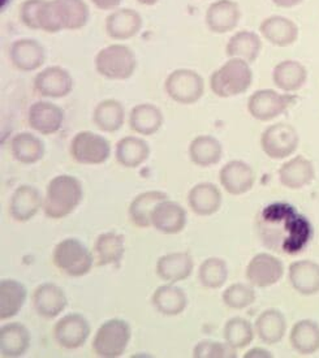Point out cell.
<instances>
[{"label":"cell","instance_id":"cell-27","mask_svg":"<svg viewBox=\"0 0 319 358\" xmlns=\"http://www.w3.org/2000/svg\"><path fill=\"white\" fill-rule=\"evenodd\" d=\"M272 81L284 93H295L306 84L308 69L297 60H283L274 68Z\"/></svg>","mask_w":319,"mask_h":358},{"label":"cell","instance_id":"cell-30","mask_svg":"<svg viewBox=\"0 0 319 358\" xmlns=\"http://www.w3.org/2000/svg\"><path fill=\"white\" fill-rule=\"evenodd\" d=\"M190 161L198 167H211L218 164L223 157V146L218 138L210 134H202L189 143Z\"/></svg>","mask_w":319,"mask_h":358},{"label":"cell","instance_id":"cell-4","mask_svg":"<svg viewBox=\"0 0 319 358\" xmlns=\"http://www.w3.org/2000/svg\"><path fill=\"white\" fill-rule=\"evenodd\" d=\"M97 73L115 81L131 78L137 68L134 51L127 45L113 43L99 50L94 60Z\"/></svg>","mask_w":319,"mask_h":358},{"label":"cell","instance_id":"cell-17","mask_svg":"<svg viewBox=\"0 0 319 358\" xmlns=\"http://www.w3.org/2000/svg\"><path fill=\"white\" fill-rule=\"evenodd\" d=\"M219 181L227 193L232 196H241L253 188L255 175L248 163L231 161L222 167L219 172Z\"/></svg>","mask_w":319,"mask_h":358},{"label":"cell","instance_id":"cell-22","mask_svg":"<svg viewBox=\"0 0 319 358\" xmlns=\"http://www.w3.org/2000/svg\"><path fill=\"white\" fill-rule=\"evenodd\" d=\"M194 261L187 252H175L162 255L155 264V271L163 282L178 283L188 279L193 273Z\"/></svg>","mask_w":319,"mask_h":358},{"label":"cell","instance_id":"cell-7","mask_svg":"<svg viewBox=\"0 0 319 358\" xmlns=\"http://www.w3.org/2000/svg\"><path fill=\"white\" fill-rule=\"evenodd\" d=\"M164 90L176 103H197L205 93V83L199 73L193 69L180 68L172 71L164 83Z\"/></svg>","mask_w":319,"mask_h":358},{"label":"cell","instance_id":"cell-12","mask_svg":"<svg viewBox=\"0 0 319 358\" xmlns=\"http://www.w3.org/2000/svg\"><path fill=\"white\" fill-rule=\"evenodd\" d=\"M34 89L38 94L45 98H64L73 90V78L62 66H48L36 76Z\"/></svg>","mask_w":319,"mask_h":358},{"label":"cell","instance_id":"cell-43","mask_svg":"<svg viewBox=\"0 0 319 358\" xmlns=\"http://www.w3.org/2000/svg\"><path fill=\"white\" fill-rule=\"evenodd\" d=\"M255 291L250 285L244 283L231 284L223 292V302L225 306L235 310H243L253 305L255 301Z\"/></svg>","mask_w":319,"mask_h":358},{"label":"cell","instance_id":"cell-39","mask_svg":"<svg viewBox=\"0 0 319 358\" xmlns=\"http://www.w3.org/2000/svg\"><path fill=\"white\" fill-rule=\"evenodd\" d=\"M10 152L13 158L20 163L34 164L43 158L45 145L33 133H17L10 141Z\"/></svg>","mask_w":319,"mask_h":358},{"label":"cell","instance_id":"cell-40","mask_svg":"<svg viewBox=\"0 0 319 358\" xmlns=\"http://www.w3.org/2000/svg\"><path fill=\"white\" fill-rule=\"evenodd\" d=\"M93 122L102 132L115 133L122 129L125 122V110L116 99H104L97 104Z\"/></svg>","mask_w":319,"mask_h":358},{"label":"cell","instance_id":"cell-45","mask_svg":"<svg viewBox=\"0 0 319 358\" xmlns=\"http://www.w3.org/2000/svg\"><path fill=\"white\" fill-rule=\"evenodd\" d=\"M42 3L43 0H25L20 6V20L27 28L38 30V10Z\"/></svg>","mask_w":319,"mask_h":358},{"label":"cell","instance_id":"cell-25","mask_svg":"<svg viewBox=\"0 0 319 358\" xmlns=\"http://www.w3.org/2000/svg\"><path fill=\"white\" fill-rule=\"evenodd\" d=\"M316 178V170L313 162L299 155L285 162L279 169L281 184L291 190L305 188L313 182Z\"/></svg>","mask_w":319,"mask_h":358},{"label":"cell","instance_id":"cell-16","mask_svg":"<svg viewBox=\"0 0 319 358\" xmlns=\"http://www.w3.org/2000/svg\"><path fill=\"white\" fill-rule=\"evenodd\" d=\"M241 10L234 0H216L206 10L207 28L214 34H225L239 25Z\"/></svg>","mask_w":319,"mask_h":358},{"label":"cell","instance_id":"cell-5","mask_svg":"<svg viewBox=\"0 0 319 358\" xmlns=\"http://www.w3.org/2000/svg\"><path fill=\"white\" fill-rule=\"evenodd\" d=\"M94 255L77 238L62 240L52 252V262L62 273L72 278H81L90 273Z\"/></svg>","mask_w":319,"mask_h":358},{"label":"cell","instance_id":"cell-15","mask_svg":"<svg viewBox=\"0 0 319 358\" xmlns=\"http://www.w3.org/2000/svg\"><path fill=\"white\" fill-rule=\"evenodd\" d=\"M10 59L21 72H34L43 66L46 51L36 39L21 38L10 45Z\"/></svg>","mask_w":319,"mask_h":358},{"label":"cell","instance_id":"cell-14","mask_svg":"<svg viewBox=\"0 0 319 358\" xmlns=\"http://www.w3.org/2000/svg\"><path fill=\"white\" fill-rule=\"evenodd\" d=\"M28 123L31 129L43 136L59 132L64 123V111L57 104L39 101L29 108Z\"/></svg>","mask_w":319,"mask_h":358},{"label":"cell","instance_id":"cell-18","mask_svg":"<svg viewBox=\"0 0 319 358\" xmlns=\"http://www.w3.org/2000/svg\"><path fill=\"white\" fill-rule=\"evenodd\" d=\"M33 308L38 315L46 320H52L60 315L68 306L66 292L54 283H43L38 285L33 293Z\"/></svg>","mask_w":319,"mask_h":358},{"label":"cell","instance_id":"cell-23","mask_svg":"<svg viewBox=\"0 0 319 358\" xmlns=\"http://www.w3.org/2000/svg\"><path fill=\"white\" fill-rule=\"evenodd\" d=\"M41 208H43V199L39 190L31 185H20L10 197V217L19 223L33 219Z\"/></svg>","mask_w":319,"mask_h":358},{"label":"cell","instance_id":"cell-32","mask_svg":"<svg viewBox=\"0 0 319 358\" xmlns=\"http://www.w3.org/2000/svg\"><path fill=\"white\" fill-rule=\"evenodd\" d=\"M116 162L125 169H137L150 157L149 143L140 137L128 136L116 145L115 150Z\"/></svg>","mask_w":319,"mask_h":358},{"label":"cell","instance_id":"cell-44","mask_svg":"<svg viewBox=\"0 0 319 358\" xmlns=\"http://www.w3.org/2000/svg\"><path fill=\"white\" fill-rule=\"evenodd\" d=\"M194 358H236L237 349L229 345L227 341H214V340H202L193 349Z\"/></svg>","mask_w":319,"mask_h":358},{"label":"cell","instance_id":"cell-24","mask_svg":"<svg viewBox=\"0 0 319 358\" xmlns=\"http://www.w3.org/2000/svg\"><path fill=\"white\" fill-rule=\"evenodd\" d=\"M222 202V192L215 184L199 182L189 190V208L199 217L214 215L219 211Z\"/></svg>","mask_w":319,"mask_h":358},{"label":"cell","instance_id":"cell-37","mask_svg":"<svg viewBox=\"0 0 319 358\" xmlns=\"http://www.w3.org/2000/svg\"><path fill=\"white\" fill-rule=\"evenodd\" d=\"M292 348L299 355L310 356L319 350V324L310 320H302L292 327L290 334Z\"/></svg>","mask_w":319,"mask_h":358},{"label":"cell","instance_id":"cell-33","mask_svg":"<svg viewBox=\"0 0 319 358\" xmlns=\"http://www.w3.org/2000/svg\"><path fill=\"white\" fill-rule=\"evenodd\" d=\"M261 50V37L250 30H241L229 38L225 46V54L228 57H239L252 64L260 57Z\"/></svg>","mask_w":319,"mask_h":358},{"label":"cell","instance_id":"cell-1","mask_svg":"<svg viewBox=\"0 0 319 358\" xmlns=\"http://www.w3.org/2000/svg\"><path fill=\"white\" fill-rule=\"evenodd\" d=\"M90 17L85 0H45L38 13V28L48 34L62 30H78Z\"/></svg>","mask_w":319,"mask_h":358},{"label":"cell","instance_id":"cell-21","mask_svg":"<svg viewBox=\"0 0 319 358\" xmlns=\"http://www.w3.org/2000/svg\"><path fill=\"white\" fill-rule=\"evenodd\" d=\"M151 226L164 235L180 234L187 226V211L178 202L164 199L154 210Z\"/></svg>","mask_w":319,"mask_h":358},{"label":"cell","instance_id":"cell-8","mask_svg":"<svg viewBox=\"0 0 319 358\" xmlns=\"http://www.w3.org/2000/svg\"><path fill=\"white\" fill-rule=\"evenodd\" d=\"M73 161L86 166L104 164L111 155L110 141L94 132L83 131L76 134L69 145Z\"/></svg>","mask_w":319,"mask_h":358},{"label":"cell","instance_id":"cell-28","mask_svg":"<svg viewBox=\"0 0 319 358\" xmlns=\"http://www.w3.org/2000/svg\"><path fill=\"white\" fill-rule=\"evenodd\" d=\"M288 279L293 289L304 296L319 292V264L310 259L296 261L290 266Z\"/></svg>","mask_w":319,"mask_h":358},{"label":"cell","instance_id":"cell-19","mask_svg":"<svg viewBox=\"0 0 319 358\" xmlns=\"http://www.w3.org/2000/svg\"><path fill=\"white\" fill-rule=\"evenodd\" d=\"M260 33L274 46L288 48L299 39L300 30L297 24L291 19L274 15L263 20L260 25Z\"/></svg>","mask_w":319,"mask_h":358},{"label":"cell","instance_id":"cell-48","mask_svg":"<svg viewBox=\"0 0 319 358\" xmlns=\"http://www.w3.org/2000/svg\"><path fill=\"white\" fill-rule=\"evenodd\" d=\"M271 1L279 8H293L300 6L304 0H271Z\"/></svg>","mask_w":319,"mask_h":358},{"label":"cell","instance_id":"cell-31","mask_svg":"<svg viewBox=\"0 0 319 358\" xmlns=\"http://www.w3.org/2000/svg\"><path fill=\"white\" fill-rule=\"evenodd\" d=\"M27 288L19 280L1 279L0 282V320L8 321L19 314L27 301Z\"/></svg>","mask_w":319,"mask_h":358},{"label":"cell","instance_id":"cell-11","mask_svg":"<svg viewBox=\"0 0 319 358\" xmlns=\"http://www.w3.org/2000/svg\"><path fill=\"white\" fill-rule=\"evenodd\" d=\"M246 279L257 288H267L278 283L284 275V264L269 253L254 255L246 267Z\"/></svg>","mask_w":319,"mask_h":358},{"label":"cell","instance_id":"cell-41","mask_svg":"<svg viewBox=\"0 0 319 358\" xmlns=\"http://www.w3.org/2000/svg\"><path fill=\"white\" fill-rule=\"evenodd\" d=\"M228 279V267L225 259L210 257L205 259L198 270V280L205 288L218 289L225 285Z\"/></svg>","mask_w":319,"mask_h":358},{"label":"cell","instance_id":"cell-20","mask_svg":"<svg viewBox=\"0 0 319 358\" xmlns=\"http://www.w3.org/2000/svg\"><path fill=\"white\" fill-rule=\"evenodd\" d=\"M141 15L132 8H118L106 19V31L115 41H127L141 31Z\"/></svg>","mask_w":319,"mask_h":358},{"label":"cell","instance_id":"cell-9","mask_svg":"<svg viewBox=\"0 0 319 358\" xmlns=\"http://www.w3.org/2000/svg\"><path fill=\"white\" fill-rule=\"evenodd\" d=\"M300 136L296 128L287 123L272 124L263 131L261 148L270 159H285L297 150Z\"/></svg>","mask_w":319,"mask_h":358},{"label":"cell","instance_id":"cell-38","mask_svg":"<svg viewBox=\"0 0 319 358\" xmlns=\"http://www.w3.org/2000/svg\"><path fill=\"white\" fill-rule=\"evenodd\" d=\"M125 253L124 236L116 232H104L95 240L94 255L98 266L119 264Z\"/></svg>","mask_w":319,"mask_h":358},{"label":"cell","instance_id":"cell-6","mask_svg":"<svg viewBox=\"0 0 319 358\" xmlns=\"http://www.w3.org/2000/svg\"><path fill=\"white\" fill-rule=\"evenodd\" d=\"M132 330L128 322L113 318L98 329L92 343L95 355L102 358L122 357L131 341Z\"/></svg>","mask_w":319,"mask_h":358},{"label":"cell","instance_id":"cell-49","mask_svg":"<svg viewBox=\"0 0 319 358\" xmlns=\"http://www.w3.org/2000/svg\"><path fill=\"white\" fill-rule=\"evenodd\" d=\"M140 4L142 6H148V7H151V6H155L157 3H158V0H137Z\"/></svg>","mask_w":319,"mask_h":358},{"label":"cell","instance_id":"cell-34","mask_svg":"<svg viewBox=\"0 0 319 358\" xmlns=\"http://www.w3.org/2000/svg\"><path fill=\"white\" fill-rule=\"evenodd\" d=\"M163 120V113L160 107L153 103L137 104L129 113L132 131L141 136H153L160 132Z\"/></svg>","mask_w":319,"mask_h":358},{"label":"cell","instance_id":"cell-10","mask_svg":"<svg viewBox=\"0 0 319 358\" xmlns=\"http://www.w3.org/2000/svg\"><path fill=\"white\" fill-rule=\"evenodd\" d=\"M297 95L281 94L272 89L254 92L248 99V111L258 122H271L297 102Z\"/></svg>","mask_w":319,"mask_h":358},{"label":"cell","instance_id":"cell-29","mask_svg":"<svg viewBox=\"0 0 319 358\" xmlns=\"http://www.w3.org/2000/svg\"><path fill=\"white\" fill-rule=\"evenodd\" d=\"M155 310L166 317H176L187 309L188 299L185 292L172 283L160 285L151 297Z\"/></svg>","mask_w":319,"mask_h":358},{"label":"cell","instance_id":"cell-47","mask_svg":"<svg viewBox=\"0 0 319 358\" xmlns=\"http://www.w3.org/2000/svg\"><path fill=\"white\" fill-rule=\"evenodd\" d=\"M245 358H271L272 355L269 352V350H266V349L260 348V347H257V348L250 349V350H248L246 353L244 355Z\"/></svg>","mask_w":319,"mask_h":358},{"label":"cell","instance_id":"cell-13","mask_svg":"<svg viewBox=\"0 0 319 358\" xmlns=\"http://www.w3.org/2000/svg\"><path fill=\"white\" fill-rule=\"evenodd\" d=\"M90 324L84 315L72 313L57 321L54 339L64 349L81 348L90 335Z\"/></svg>","mask_w":319,"mask_h":358},{"label":"cell","instance_id":"cell-26","mask_svg":"<svg viewBox=\"0 0 319 358\" xmlns=\"http://www.w3.org/2000/svg\"><path fill=\"white\" fill-rule=\"evenodd\" d=\"M30 341V332L22 323H7L0 329V355L1 357H21L28 352Z\"/></svg>","mask_w":319,"mask_h":358},{"label":"cell","instance_id":"cell-2","mask_svg":"<svg viewBox=\"0 0 319 358\" xmlns=\"http://www.w3.org/2000/svg\"><path fill=\"white\" fill-rule=\"evenodd\" d=\"M84 197L80 180L72 175H59L48 182L43 211L50 219H63L72 214Z\"/></svg>","mask_w":319,"mask_h":358},{"label":"cell","instance_id":"cell-3","mask_svg":"<svg viewBox=\"0 0 319 358\" xmlns=\"http://www.w3.org/2000/svg\"><path fill=\"white\" fill-rule=\"evenodd\" d=\"M253 83L250 63L239 57H229L210 77L211 92L219 98H232L244 94Z\"/></svg>","mask_w":319,"mask_h":358},{"label":"cell","instance_id":"cell-36","mask_svg":"<svg viewBox=\"0 0 319 358\" xmlns=\"http://www.w3.org/2000/svg\"><path fill=\"white\" fill-rule=\"evenodd\" d=\"M287 331V321L282 311L267 309L255 321V332L264 344L274 345L282 341Z\"/></svg>","mask_w":319,"mask_h":358},{"label":"cell","instance_id":"cell-35","mask_svg":"<svg viewBox=\"0 0 319 358\" xmlns=\"http://www.w3.org/2000/svg\"><path fill=\"white\" fill-rule=\"evenodd\" d=\"M164 199H169L167 194L160 190L143 192L133 198L128 208L132 223L139 228H149L154 210Z\"/></svg>","mask_w":319,"mask_h":358},{"label":"cell","instance_id":"cell-46","mask_svg":"<svg viewBox=\"0 0 319 358\" xmlns=\"http://www.w3.org/2000/svg\"><path fill=\"white\" fill-rule=\"evenodd\" d=\"M98 10H115L122 4V0H90Z\"/></svg>","mask_w":319,"mask_h":358},{"label":"cell","instance_id":"cell-42","mask_svg":"<svg viewBox=\"0 0 319 358\" xmlns=\"http://www.w3.org/2000/svg\"><path fill=\"white\" fill-rule=\"evenodd\" d=\"M223 335L225 341L234 348H246L254 339L253 326L244 318L235 317L225 323Z\"/></svg>","mask_w":319,"mask_h":358}]
</instances>
